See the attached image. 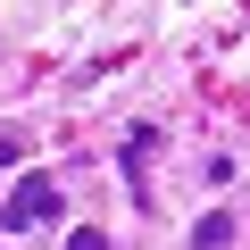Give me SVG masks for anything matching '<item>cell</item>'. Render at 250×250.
<instances>
[{
	"mask_svg": "<svg viewBox=\"0 0 250 250\" xmlns=\"http://www.w3.org/2000/svg\"><path fill=\"white\" fill-rule=\"evenodd\" d=\"M225 242H233V217H225V208H208V217L192 225V250H225Z\"/></svg>",
	"mask_w": 250,
	"mask_h": 250,
	"instance_id": "obj_2",
	"label": "cell"
},
{
	"mask_svg": "<svg viewBox=\"0 0 250 250\" xmlns=\"http://www.w3.org/2000/svg\"><path fill=\"white\" fill-rule=\"evenodd\" d=\"M67 250H108V242H100V233L83 225V233H67Z\"/></svg>",
	"mask_w": 250,
	"mask_h": 250,
	"instance_id": "obj_3",
	"label": "cell"
},
{
	"mask_svg": "<svg viewBox=\"0 0 250 250\" xmlns=\"http://www.w3.org/2000/svg\"><path fill=\"white\" fill-rule=\"evenodd\" d=\"M59 208H67V200H59V184H50V175H25L9 200H0V233H34V225H50Z\"/></svg>",
	"mask_w": 250,
	"mask_h": 250,
	"instance_id": "obj_1",
	"label": "cell"
}]
</instances>
